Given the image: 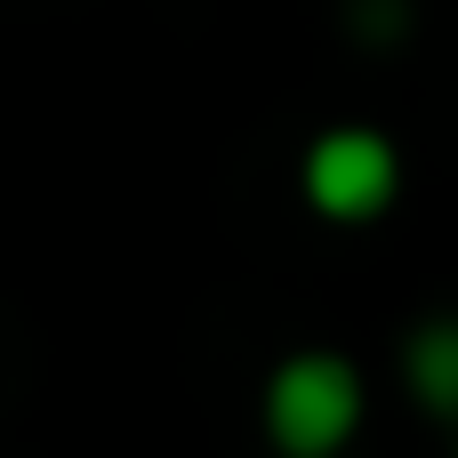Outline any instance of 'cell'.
<instances>
[{
    "instance_id": "6da1fadb",
    "label": "cell",
    "mask_w": 458,
    "mask_h": 458,
    "mask_svg": "<svg viewBox=\"0 0 458 458\" xmlns=\"http://www.w3.org/2000/svg\"><path fill=\"white\" fill-rule=\"evenodd\" d=\"M362 427V378L338 354H290L266 378V435L290 458H330Z\"/></svg>"
},
{
    "instance_id": "7a4b0ae2",
    "label": "cell",
    "mask_w": 458,
    "mask_h": 458,
    "mask_svg": "<svg viewBox=\"0 0 458 458\" xmlns=\"http://www.w3.org/2000/svg\"><path fill=\"white\" fill-rule=\"evenodd\" d=\"M403 185V161L386 137L370 129H330L314 153H306V201L322 217H378Z\"/></svg>"
},
{
    "instance_id": "3957f363",
    "label": "cell",
    "mask_w": 458,
    "mask_h": 458,
    "mask_svg": "<svg viewBox=\"0 0 458 458\" xmlns=\"http://www.w3.org/2000/svg\"><path fill=\"white\" fill-rule=\"evenodd\" d=\"M403 370H411V386L435 419H458V314H435V322L411 330Z\"/></svg>"
}]
</instances>
